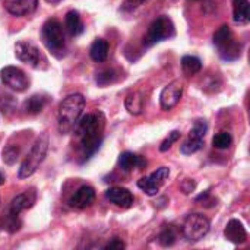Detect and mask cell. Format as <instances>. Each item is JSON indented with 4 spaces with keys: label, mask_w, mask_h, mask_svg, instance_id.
<instances>
[{
    "label": "cell",
    "mask_w": 250,
    "mask_h": 250,
    "mask_svg": "<svg viewBox=\"0 0 250 250\" xmlns=\"http://www.w3.org/2000/svg\"><path fill=\"white\" fill-rule=\"evenodd\" d=\"M105 119L101 113H91L83 116L75 126L78 141L79 163L88 161L101 146L104 136Z\"/></svg>",
    "instance_id": "6da1fadb"
},
{
    "label": "cell",
    "mask_w": 250,
    "mask_h": 250,
    "mask_svg": "<svg viewBox=\"0 0 250 250\" xmlns=\"http://www.w3.org/2000/svg\"><path fill=\"white\" fill-rule=\"evenodd\" d=\"M83 108H85V97L82 94L67 95L60 103L59 113H57V125H59V132L62 135H67L75 129Z\"/></svg>",
    "instance_id": "7a4b0ae2"
},
{
    "label": "cell",
    "mask_w": 250,
    "mask_h": 250,
    "mask_svg": "<svg viewBox=\"0 0 250 250\" xmlns=\"http://www.w3.org/2000/svg\"><path fill=\"white\" fill-rule=\"evenodd\" d=\"M48 145H50L48 135L44 132V133H41L37 138V141L34 142V145H32V148L29 151V154L22 161V164L19 167V171H18V177L19 179H28V177H31L38 170L41 163L45 160V155H47V151H48Z\"/></svg>",
    "instance_id": "3957f363"
},
{
    "label": "cell",
    "mask_w": 250,
    "mask_h": 250,
    "mask_svg": "<svg viewBox=\"0 0 250 250\" xmlns=\"http://www.w3.org/2000/svg\"><path fill=\"white\" fill-rule=\"evenodd\" d=\"M35 202V192L26 190L18 196H15L7 208V212L3 218V229L9 233H15L21 229V218L19 214L28 208H31Z\"/></svg>",
    "instance_id": "277c9868"
},
{
    "label": "cell",
    "mask_w": 250,
    "mask_h": 250,
    "mask_svg": "<svg viewBox=\"0 0 250 250\" xmlns=\"http://www.w3.org/2000/svg\"><path fill=\"white\" fill-rule=\"evenodd\" d=\"M214 45L221 59L227 62L237 60L242 54V44L234 37L233 31L224 25L214 34Z\"/></svg>",
    "instance_id": "5b68a950"
},
{
    "label": "cell",
    "mask_w": 250,
    "mask_h": 250,
    "mask_svg": "<svg viewBox=\"0 0 250 250\" xmlns=\"http://www.w3.org/2000/svg\"><path fill=\"white\" fill-rule=\"evenodd\" d=\"M41 38L47 50L56 56V57H63L66 51V41H64V32L63 26L57 19H48L41 31Z\"/></svg>",
    "instance_id": "8992f818"
},
{
    "label": "cell",
    "mask_w": 250,
    "mask_h": 250,
    "mask_svg": "<svg viewBox=\"0 0 250 250\" xmlns=\"http://www.w3.org/2000/svg\"><path fill=\"white\" fill-rule=\"evenodd\" d=\"M174 35H176V28H174L173 21L168 16H160L151 23V26L144 38V44L149 47V45H154L164 40H170Z\"/></svg>",
    "instance_id": "52a82bcc"
},
{
    "label": "cell",
    "mask_w": 250,
    "mask_h": 250,
    "mask_svg": "<svg viewBox=\"0 0 250 250\" xmlns=\"http://www.w3.org/2000/svg\"><path fill=\"white\" fill-rule=\"evenodd\" d=\"M209 229L211 224L207 217H204L202 214H190L183 223L182 233L188 242L195 243L202 240L209 233Z\"/></svg>",
    "instance_id": "ba28073f"
},
{
    "label": "cell",
    "mask_w": 250,
    "mask_h": 250,
    "mask_svg": "<svg viewBox=\"0 0 250 250\" xmlns=\"http://www.w3.org/2000/svg\"><path fill=\"white\" fill-rule=\"evenodd\" d=\"M207 132H208V123H207L205 120H202V119L198 120V122L193 125L192 130L189 132L188 139H186V141L182 144V146H180L182 154H185V155H192V154L198 152V151L202 148V145H204V138H205Z\"/></svg>",
    "instance_id": "9c48e42d"
},
{
    "label": "cell",
    "mask_w": 250,
    "mask_h": 250,
    "mask_svg": "<svg viewBox=\"0 0 250 250\" xmlns=\"http://www.w3.org/2000/svg\"><path fill=\"white\" fill-rule=\"evenodd\" d=\"M0 79L7 88L13 89L16 92H23L29 86V79L25 75V72L21 70L19 67H15V66L3 67L0 70Z\"/></svg>",
    "instance_id": "30bf717a"
},
{
    "label": "cell",
    "mask_w": 250,
    "mask_h": 250,
    "mask_svg": "<svg viewBox=\"0 0 250 250\" xmlns=\"http://www.w3.org/2000/svg\"><path fill=\"white\" fill-rule=\"evenodd\" d=\"M170 176V170L167 167H160L157 171L151 173L149 176H145L138 180V188L148 196H155L161 186L166 183V180Z\"/></svg>",
    "instance_id": "8fae6325"
},
{
    "label": "cell",
    "mask_w": 250,
    "mask_h": 250,
    "mask_svg": "<svg viewBox=\"0 0 250 250\" xmlns=\"http://www.w3.org/2000/svg\"><path fill=\"white\" fill-rule=\"evenodd\" d=\"M15 56L21 62H23L35 69H41L42 63H47L45 59L42 57V54L40 53V50L32 42H28V41H19L15 45Z\"/></svg>",
    "instance_id": "7c38bea8"
},
{
    "label": "cell",
    "mask_w": 250,
    "mask_h": 250,
    "mask_svg": "<svg viewBox=\"0 0 250 250\" xmlns=\"http://www.w3.org/2000/svg\"><path fill=\"white\" fill-rule=\"evenodd\" d=\"M182 94H183V85L180 81H173L170 82L163 91H161V95H160V104H161V108L163 110H171L174 108L180 98H182Z\"/></svg>",
    "instance_id": "4fadbf2b"
},
{
    "label": "cell",
    "mask_w": 250,
    "mask_h": 250,
    "mask_svg": "<svg viewBox=\"0 0 250 250\" xmlns=\"http://www.w3.org/2000/svg\"><path fill=\"white\" fill-rule=\"evenodd\" d=\"M94 201H95V190H94V188L85 185V186L79 188V189L73 193V196L70 198L69 204H70L72 208L85 209V208L91 207Z\"/></svg>",
    "instance_id": "5bb4252c"
},
{
    "label": "cell",
    "mask_w": 250,
    "mask_h": 250,
    "mask_svg": "<svg viewBox=\"0 0 250 250\" xmlns=\"http://www.w3.org/2000/svg\"><path fill=\"white\" fill-rule=\"evenodd\" d=\"M105 196L111 204L125 209L133 205V195L125 188H111L105 192Z\"/></svg>",
    "instance_id": "9a60e30c"
},
{
    "label": "cell",
    "mask_w": 250,
    "mask_h": 250,
    "mask_svg": "<svg viewBox=\"0 0 250 250\" xmlns=\"http://www.w3.org/2000/svg\"><path fill=\"white\" fill-rule=\"evenodd\" d=\"M38 0H4V7L10 15L25 16L37 9Z\"/></svg>",
    "instance_id": "2e32d148"
},
{
    "label": "cell",
    "mask_w": 250,
    "mask_h": 250,
    "mask_svg": "<svg viewBox=\"0 0 250 250\" xmlns=\"http://www.w3.org/2000/svg\"><path fill=\"white\" fill-rule=\"evenodd\" d=\"M224 236L229 242H231L234 245H242L248 239L246 229L243 227V224L239 220H230L227 223V227L224 230Z\"/></svg>",
    "instance_id": "e0dca14e"
},
{
    "label": "cell",
    "mask_w": 250,
    "mask_h": 250,
    "mask_svg": "<svg viewBox=\"0 0 250 250\" xmlns=\"http://www.w3.org/2000/svg\"><path fill=\"white\" fill-rule=\"evenodd\" d=\"M145 166H146V160H144L142 157L133 152H123L119 157V167L125 173L133 171L135 168H144Z\"/></svg>",
    "instance_id": "ac0fdd59"
},
{
    "label": "cell",
    "mask_w": 250,
    "mask_h": 250,
    "mask_svg": "<svg viewBox=\"0 0 250 250\" xmlns=\"http://www.w3.org/2000/svg\"><path fill=\"white\" fill-rule=\"evenodd\" d=\"M48 103V97L42 95V94H35L32 97H29L25 103H23V110L26 114H38L42 111V108L47 105Z\"/></svg>",
    "instance_id": "d6986e66"
},
{
    "label": "cell",
    "mask_w": 250,
    "mask_h": 250,
    "mask_svg": "<svg viewBox=\"0 0 250 250\" xmlns=\"http://www.w3.org/2000/svg\"><path fill=\"white\" fill-rule=\"evenodd\" d=\"M64 23H66V29H67V32H69L72 37L81 35V34L83 32V23H82V19H81L79 13H78V12H75V10L67 12L66 18H64Z\"/></svg>",
    "instance_id": "ffe728a7"
},
{
    "label": "cell",
    "mask_w": 250,
    "mask_h": 250,
    "mask_svg": "<svg viewBox=\"0 0 250 250\" xmlns=\"http://www.w3.org/2000/svg\"><path fill=\"white\" fill-rule=\"evenodd\" d=\"M108 50H110V45L105 40H95L91 45V50H89V54L92 57L94 62H105L107 57H108Z\"/></svg>",
    "instance_id": "44dd1931"
},
{
    "label": "cell",
    "mask_w": 250,
    "mask_h": 250,
    "mask_svg": "<svg viewBox=\"0 0 250 250\" xmlns=\"http://www.w3.org/2000/svg\"><path fill=\"white\" fill-rule=\"evenodd\" d=\"M233 16L237 23L246 25L249 22V1L248 0H234L233 1Z\"/></svg>",
    "instance_id": "7402d4cb"
},
{
    "label": "cell",
    "mask_w": 250,
    "mask_h": 250,
    "mask_svg": "<svg viewBox=\"0 0 250 250\" xmlns=\"http://www.w3.org/2000/svg\"><path fill=\"white\" fill-rule=\"evenodd\" d=\"M125 105L127 108V111L133 116H139L144 110V97L141 92H130L126 100H125Z\"/></svg>",
    "instance_id": "603a6c76"
},
{
    "label": "cell",
    "mask_w": 250,
    "mask_h": 250,
    "mask_svg": "<svg viewBox=\"0 0 250 250\" xmlns=\"http://www.w3.org/2000/svg\"><path fill=\"white\" fill-rule=\"evenodd\" d=\"M182 67H183V72L190 76V75H195V73L201 72L202 62L196 56H185L182 59Z\"/></svg>",
    "instance_id": "cb8c5ba5"
},
{
    "label": "cell",
    "mask_w": 250,
    "mask_h": 250,
    "mask_svg": "<svg viewBox=\"0 0 250 250\" xmlns=\"http://www.w3.org/2000/svg\"><path fill=\"white\" fill-rule=\"evenodd\" d=\"M177 240V233H176V229L173 226H168L166 229L161 230V233L158 234V242L161 246H173Z\"/></svg>",
    "instance_id": "d4e9b609"
},
{
    "label": "cell",
    "mask_w": 250,
    "mask_h": 250,
    "mask_svg": "<svg viewBox=\"0 0 250 250\" xmlns=\"http://www.w3.org/2000/svg\"><path fill=\"white\" fill-rule=\"evenodd\" d=\"M233 142V136L229 132H220L214 136L212 144L217 149H227Z\"/></svg>",
    "instance_id": "484cf974"
},
{
    "label": "cell",
    "mask_w": 250,
    "mask_h": 250,
    "mask_svg": "<svg viewBox=\"0 0 250 250\" xmlns=\"http://www.w3.org/2000/svg\"><path fill=\"white\" fill-rule=\"evenodd\" d=\"M116 78H117V75H116V72L113 69H105V70H101L97 75V82H98V85L105 86L108 83H113L116 81Z\"/></svg>",
    "instance_id": "4316f807"
},
{
    "label": "cell",
    "mask_w": 250,
    "mask_h": 250,
    "mask_svg": "<svg viewBox=\"0 0 250 250\" xmlns=\"http://www.w3.org/2000/svg\"><path fill=\"white\" fill-rule=\"evenodd\" d=\"M179 138H180V132H179V130H173V132H170V133H168V136L161 142V145H160V151H161V152L168 151V149L173 146V144L179 141Z\"/></svg>",
    "instance_id": "83f0119b"
},
{
    "label": "cell",
    "mask_w": 250,
    "mask_h": 250,
    "mask_svg": "<svg viewBox=\"0 0 250 250\" xmlns=\"http://www.w3.org/2000/svg\"><path fill=\"white\" fill-rule=\"evenodd\" d=\"M18 155H19V149H18L16 146L9 145V146L3 151V161L7 163V164H13V163L16 161Z\"/></svg>",
    "instance_id": "f1b7e54d"
},
{
    "label": "cell",
    "mask_w": 250,
    "mask_h": 250,
    "mask_svg": "<svg viewBox=\"0 0 250 250\" xmlns=\"http://www.w3.org/2000/svg\"><path fill=\"white\" fill-rule=\"evenodd\" d=\"M125 248H126V245L120 239H117V237L105 245V249H125Z\"/></svg>",
    "instance_id": "f546056e"
},
{
    "label": "cell",
    "mask_w": 250,
    "mask_h": 250,
    "mask_svg": "<svg viewBox=\"0 0 250 250\" xmlns=\"http://www.w3.org/2000/svg\"><path fill=\"white\" fill-rule=\"evenodd\" d=\"M130 4H133V6H139V4H144V3H146V1H149V0H127Z\"/></svg>",
    "instance_id": "4dcf8cb0"
},
{
    "label": "cell",
    "mask_w": 250,
    "mask_h": 250,
    "mask_svg": "<svg viewBox=\"0 0 250 250\" xmlns=\"http://www.w3.org/2000/svg\"><path fill=\"white\" fill-rule=\"evenodd\" d=\"M3 183H4V176H3V174L0 173V186H1Z\"/></svg>",
    "instance_id": "1f68e13d"
},
{
    "label": "cell",
    "mask_w": 250,
    "mask_h": 250,
    "mask_svg": "<svg viewBox=\"0 0 250 250\" xmlns=\"http://www.w3.org/2000/svg\"><path fill=\"white\" fill-rule=\"evenodd\" d=\"M47 3H59L60 0H45Z\"/></svg>",
    "instance_id": "d6a6232c"
}]
</instances>
